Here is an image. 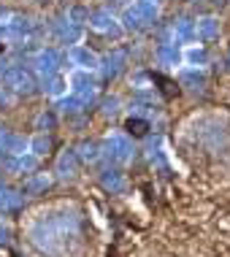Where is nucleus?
<instances>
[{
    "label": "nucleus",
    "instance_id": "nucleus-1",
    "mask_svg": "<svg viewBox=\"0 0 230 257\" xmlns=\"http://www.w3.org/2000/svg\"><path fill=\"white\" fill-rule=\"evenodd\" d=\"M0 52H3V44H0Z\"/></svg>",
    "mask_w": 230,
    "mask_h": 257
}]
</instances>
